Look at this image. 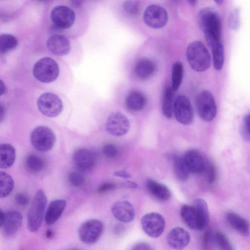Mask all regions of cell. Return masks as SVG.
<instances>
[{"instance_id": "obj_1", "label": "cell", "mask_w": 250, "mask_h": 250, "mask_svg": "<svg viewBox=\"0 0 250 250\" xmlns=\"http://www.w3.org/2000/svg\"><path fill=\"white\" fill-rule=\"evenodd\" d=\"M198 21L206 40L210 47L221 42V20L217 12L210 7L204 8L199 12Z\"/></svg>"}, {"instance_id": "obj_2", "label": "cell", "mask_w": 250, "mask_h": 250, "mask_svg": "<svg viewBox=\"0 0 250 250\" xmlns=\"http://www.w3.org/2000/svg\"><path fill=\"white\" fill-rule=\"evenodd\" d=\"M186 57L191 68L197 72H204L210 66V54L204 44L199 41L190 43L186 50Z\"/></svg>"}, {"instance_id": "obj_3", "label": "cell", "mask_w": 250, "mask_h": 250, "mask_svg": "<svg viewBox=\"0 0 250 250\" xmlns=\"http://www.w3.org/2000/svg\"><path fill=\"white\" fill-rule=\"evenodd\" d=\"M47 201L44 191L39 189L33 198L27 213V227L30 231L36 232L40 228L45 215Z\"/></svg>"}, {"instance_id": "obj_4", "label": "cell", "mask_w": 250, "mask_h": 250, "mask_svg": "<svg viewBox=\"0 0 250 250\" xmlns=\"http://www.w3.org/2000/svg\"><path fill=\"white\" fill-rule=\"evenodd\" d=\"M59 67L57 62L52 58L45 57L39 60L33 68L34 77L43 83L54 81L59 74Z\"/></svg>"}, {"instance_id": "obj_5", "label": "cell", "mask_w": 250, "mask_h": 250, "mask_svg": "<svg viewBox=\"0 0 250 250\" xmlns=\"http://www.w3.org/2000/svg\"><path fill=\"white\" fill-rule=\"evenodd\" d=\"M30 141L34 147L41 152H46L53 147L56 136L49 127L40 125L35 128L30 135Z\"/></svg>"}, {"instance_id": "obj_6", "label": "cell", "mask_w": 250, "mask_h": 250, "mask_svg": "<svg viewBox=\"0 0 250 250\" xmlns=\"http://www.w3.org/2000/svg\"><path fill=\"white\" fill-rule=\"evenodd\" d=\"M195 104L197 113L202 120L210 122L215 118L217 106L210 92L205 90L200 92L196 97Z\"/></svg>"}, {"instance_id": "obj_7", "label": "cell", "mask_w": 250, "mask_h": 250, "mask_svg": "<svg viewBox=\"0 0 250 250\" xmlns=\"http://www.w3.org/2000/svg\"><path fill=\"white\" fill-rule=\"evenodd\" d=\"M39 110L44 116L55 117L58 116L63 109V104L59 96L51 92L41 94L37 100Z\"/></svg>"}, {"instance_id": "obj_8", "label": "cell", "mask_w": 250, "mask_h": 250, "mask_svg": "<svg viewBox=\"0 0 250 250\" xmlns=\"http://www.w3.org/2000/svg\"><path fill=\"white\" fill-rule=\"evenodd\" d=\"M104 229L103 223L96 219H88L80 226L78 235L80 240L86 244L96 242L102 235Z\"/></svg>"}, {"instance_id": "obj_9", "label": "cell", "mask_w": 250, "mask_h": 250, "mask_svg": "<svg viewBox=\"0 0 250 250\" xmlns=\"http://www.w3.org/2000/svg\"><path fill=\"white\" fill-rule=\"evenodd\" d=\"M180 215L187 226L193 230H202L207 227L209 222V219L194 206H182L180 209Z\"/></svg>"}, {"instance_id": "obj_10", "label": "cell", "mask_w": 250, "mask_h": 250, "mask_svg": "<svg viewBox=\"0 0 250 250\" xmlns=\"http://www.w3.org/2000/svg\"><path fill=\"white\" fill-rule=\"evenodd\" d=\"M144 231L152 238L159 237L164 232L166 222L164 217L157 212H149L144 215L141 220Z\"/></svg>"}, {"instance_id": "obj_11", "label": "cell", "mask_w": 250, "mask_h": 250, "mask_svg": "<svg viewBox=\"0 0 250 250\" xmlns=\"http://www.w3.org/2000/svg\"><path fill=\"white\" fill-rule=\"evenodd\" d=\"M173 112L176 120L184 125H189L193 120V111L189 99L184 95L178 96L175 99Z\"/></svg>"}, {"instance_id": "obj_12", "label": "cell", "mask_w": 250, "mask_h": 250, "mask_svg": "<svg viewBox=\"0 0 250 250\" xmlns=\"http://www.w3.org/2000/svg\"><path fill=\"white\" fill-rule=\"evenodd\" d=\"M143 19L145 23L149 27L158 29L166 25L168 16L167 11L163 7L152 4L146 9Z\"/></svg>"}, {"instance_id": "obj_13", "label": "cell", "mask_w": 250, "mask_h": 250, "mask_svg": "<svg viewBox=\"0 0 250 250\" xmlns=\"http://www.w3.org/2000/svg\"><path fill=\"white\" fill-rule=\"evenodd\" d=\"M50 18L56 28L66 29L74 23L75 13L70 8L64 5L55 6L51 11Z\"/></svg>"}, {"instance_id": "obj_14", "label": "cell", "mask_w": 250, "mask_h": 250, "mask_svg": "<svg viewBox=\"0 0 250 250\" xmlns=\"http://www.w3.org/2000/svg\"><path fill=\"white\" fill-rule=\"evenodd\" d=\"M107 132L112 136L119 137L126 134L130 128L128 118L121 112L112 113L105 123Z\"/></svg>"}, {"instance_id": "obj_15", "label": "cell", "mask_w": 250, "mask_h": 250, "mask_svg": "<svg viewBox=\"0 0 250 250\" xmlns=\"http://www.w3.org/2000/svg\"><path fill=\"white\" fill-rule=\"evenodd\" d=\"M22 220V214L19 211L4 212L0 210V227L2 233L6 236H11L16 233L21 226Z\"/></svg>"}, {"instance_id": "obj_16", "label": "cell", "mask_w": 250, "mask_h": 250, "mask_svg": "<svg viewBox=\"0 0 250 250\" xmlns=\"http://www.w3.org/2000/svg\"><path fill=\"white\" fill-rule=\"evenodd\" d=\"M72 160L80 171L87 172L93 168L96 162V155L90 149L79 148L74 152Z\"/></svg>"}, {"instance_id": "obj_17", "label": "cell", "mask_w": 250, "mask_h": 250, "mask_svg": "<svg viewBox=\"0 0 250 250\" xmlns=\"http://www.w3.org/2000/svg\"><path fill=\"white\" fill-rule=\"evenodd\" d=\"M167 239L168 245L172 249L183 250L189 244L190 236L189 233L184 229L175 227L169 231Z\"/></svg>"}, {"instance_id": "obj_18", "label": "cell", "mask_w": 250, "mask_h": 250, "mask_svg": "<svg viewBox=\"0 0 250 250\" xmlns=\"http://www.w3.org/2000/svg\"><path fill=\"white\" fill-rule=\"evenodd\" d=\"M111 212L116 219L123 223L132 222L135 215L133 206L127 201H119L114 203Z\"/></svg>"}, {"instance_id": "obj_19", "label": "cell", "mask_w": 250, "mask_h": 250, "mask_svg": "<svg viewBox=\"0 0 250 250\" xmlns=\"http://www.w3.org/2000/svg\"><path fill=\"white\" fill-rule=\"evenodd\" d=\"M183 157L190 172L199 174L204 171L206 163L199 151L195 149H189Z\"/></svg>"}, {"instance_id": "obj_20", "label": "cell", "mask_w": 250, "mask_h": 250, "mask_svg": "<svg viewBox=\"0 0 250 250\" xmlns=\"http://www.w3.org/2000/svg\"><path fill=\"white\" fill-rule=\"evenodd\" d=\"M48 50L56 55L67 54L70 50V43L68 39L61 35L55 34L50 36L46 41Z\"/></svg>"}, {"instance_id": "obj_21", "label": "cell", "mask_w": 250, "mask_h": 250, "mask_svg": "<svg viewBox=\"0 0 250 250\" xmlns=\"http://www.w3.org/2000/svg\"><path fill=\"white\" fill-rule=\"evenodd\" d=\"M66 201L62 199L52 201L48 205L44 215L46 224H54L61 217L66 207Z\"/></svg>"}, {"instance_id": "obj_22", "label": "cell", "mask_w": 250, "mask_h": 250, "mask_svg": "<svg viewBox=\"0 0 250 250\" xmlns=\"http://www.w3.org/2000/svg\"><path fill=\"white\" fill-rule=\"evenodd\" d=\"M226 218L229 225L236 231L243 236L250 233V225L243 217L234 212H229Z\"/></svg>"}, {"instance_id": "obj_23", "label": "cell", "mask_w": 250, "mask_h": 250, "mask_svg": "<svg viewBox=\"0 0 250 250\" xmlns=\"http://www.w3.org/2000/svg\"><path fill=\"white\" fill-rule=\"evenodd\" d=\"M146 186L148 191L159 200L166 201L171 197V192L169 188L166 185L155 180L147 179Z\"/></svg>"}, {"instance_id": "obj_24", "label": "cell", "mask_w": 250, "mask_h": 250, "mask_svg": "<svg viewBox=\"0 0 250 250\" xmlns=\"http://www.w3.org/2000/svg\"><path fill=\"white\" fill-rule=\"evenodd\" d=\"M125 103L127 108L130 111H140L145 108L146 99L141 92L132 91L126 95Z\"/></svg>"}, {"instance_id": "obj_25", "label": "cell", "mask_w": 250, "mask_h": 250, "mask_svg": "<svg viewBox=\"0 0 250 250\" xmlns=\"http://www.w3.org/2000/svg\"><path fill=\"white\" fill-rule=\"evenodd\" d=\"M156 66L154 62L149 59H142L134 66V73L140 79L146 80L154 73Z\"/></svg>"}, {"instance_id": "obj_26", "label": "cell", "mask_w": 250, "mask_h": 250, "mask_svg": "<svg viewBox=\"0 0 250 250\" xmlns=\"http://www.w3.org/2000/svg\"><path fill=\"white\" fill-rule=\"evenodd\" d=\"M16 158V151L13 146L9 144H2L0 146V167L2 169L10 167Z\"/></svg>"}, {"instance_id": "obj_27", "label": "cell", "mask_w": 250, "mask_h": 250, "mask_svg": "<svg viewBox=\"0 0 250 250\" xmlns=\"http://www.w3.org/2000/svg\"><path fill=\"white\" fill-rule=\"evenodd\" d=\"M173 167L176 177L181 181H187L189 176V171L183 157L175 155L172 157Z\"/></svg>"}, {"instance_id": "obj_28", "label": "cell", "mask_w": 250, "mask_h": 250, "mask_svg": "<svg viewBox=\"0 0 250 250\" xmlns=\"http://www.w3.org/2000/svg\"><path fill=\"white\" fill-rule=\"evenodd\" d=\"M174 92L171 86L169 85H166L164 90L162 112L164 116L167 119H171L172 116Z\"/></svg>"}, {"instance_id": "obj_29", "label": "cell", "mask_w": 250, "mask_h": 250, "mask_svg": "<svg viewBox=\"0 0 250 250\" xmlns=\"http://www.w3.org/2000/svg\"><path fill=\"white\" fill-rule=\"evenodd\" d=\"M25 167L31 173H38L44 168L45 164L41 157L34 154L28 155L25 160Z\"/></svg>"}, {"instance_id": "obj_30", "label": "cell", "mask_w": 250, "mask_h": 250, "mask_svg": "<svg viewBox=\"0 0 250 250\" xmlns=\"http://www.w3.org/2000/svg\"><path fill=\"white\" fill-rule=\"evenodd\" d=\"M14 181L12 177L5 171L0 172V197L5 198L12 191L14 188Z\"/></svg>"}, {"instance_id": "obj_31", "label": "cell", "mask_w": 250, "mask_h": 250, "mask_svg": "<svg viewBox=\"0 0 250 250\" xmlns=\"http://www.w3.org/2000/svg\"><path fill=\"white\" fill-rule=\"evenodd\" d=\"M184 74V67L181 62H176L172 67L171 87L174 91H177L182 82Z\"/></svg>"}, {"instance_id": "obj_32", "label": "cell", "mask_w": 250, "mask_h": 250, "mask_svg": "<svg viewBox=\"0 0 250 250\" xmlns=\"http://www.w3.org/2000/svg\"><path fill=\"white\" fill-rule=\"evenodd\" d=\"M211 48L214 67L217 70H220L224 61V47L222 42L215 43Z\"/></svg>"}, {"instance_id": "obj_33", "label": "cell", "mask_w": 250, "mask_h": 250, "mask_svg": "<svg viewBox=\"0 0 250 250\" xmlns=\"http://www.w3.org/2000/svg\"><path fill=\"white\" fill-rule=\"evenodd\" d=\"M18 44L17 38L12 35L2 34L0 36V52L6 53L15 49Z\"/></svg>"}, {"instance_id": "obj_34", "label": "cell", "mask_w": 250, "mask_h": 250, "mask_svg": "<svg viewBox=\"0 0 250 250\" xmlns=\"http://www.w3.org/2000/svg\"><path fill=\"white\" fill-rule=\"evenodd\" d=\"M214 243L219 250H234L229 238L221 231L214 233Z\"/></svg>"}, {"instance_id": "obj_35", "label": "cell", "mask_w": 250, "mask_h": 250, "mask_svg": "<svg viewBox=\"0 0 250 250\" xmlns=\"http://www.w3.org/2000/svg\"><path fill=\"white\" fill-rule=\"evenodd\" d=\"M123 8L126 15L135 16L137 15L139 12L140 4L136 0H126L124 2Z\"/></svg>"}, {"instance_id": "obj_36", "label": "cell", "mask_w": 250, "mask_h": 250, "mask_svg": "<svg viewBox=\"0 0 250 250\" xmlns=\"http://www.w3.org/2000/svg\"><path fill=\"white\" fill-rule=\"evenodd\" d=\"M68 181L71 185L80 187L84 184L85 179L82 174L78 172H72L68 176Z\"/></svg>"}, {"instance_id": "obj_37", "label": "cell", "mask_w": 250, "mask_h": 250, "mask_svg": "<svg viewBox=\"0 0 250 250\" xmlns=\"http://www.w3.org/2000/svg\"><path fill=\"white\" fill-rule=\"evenodd\" d=\"M208 182L213 184L216 180L217 173L214 165L211 163H206L204 171Z\"/></svg>"}, {"instance_id": "obj_38", "label": "cell", "mask_w": 250, "mask_h": 250, "mask_svg": "<svg viewBox=\"0 0 250 250\" xmlns=\"http://www.w3.org/2000/svg\"><path fill=\"white\" fill-rule=\"evenodd\" d=\"M104 155L107 158H113L117 156L118 151L117 147L112 144L104 145L102 150Z\"/></svg>"}, {"instance_id": "obj_39", "label": "cell", "mask_w": 250, "mask_h": 250, "mask_svg": "<svg viewBox=\"0 0 250 250\" xmlns=\"http://www.w3.org/2000/svg\"><path fill=\"white\" fill-rule=\"evenodd\" d=\"M229 21L230 28L236 29L238 27L239 24V11L237 8L234 9L231 13Z\"/></svg>"}, {"instance_id": "obj_40", "label": "cell", "mask_w": 250, "mask_h": 250, "mask_svg": "<svg viewBox=\"0 0 250 250\" xmlns=\"http://www.w3.org/2000/svg\"><path fill=\"white\" fill-rule=\"evenodd\" d=\"M214 235L211 231L208 230L206 231L203 237V246L205 249H208L210 245L214 242Z\"/></svg>"}, {"instance_id": "obj_41", "label": "cell", "mask_w": 250, "mask_h": 250, "mask_svg": "<svg viewBox=\"0 0 250 250\" xmlns=\"http://www.w3.org/2000/svg\"><path fill=\"white\" fill-rule=\"evenodd\" d=\"M15 201L17 204L21 206H25L29 203L28 197L23 193H18L15 196Z\"/></svg>"}, {"instance_id": "obj_42", "label": "cell", "mask_w": 250, "mask_h": 250, "mask_svg": "<svg viewBox=\"0 0 250 250\" xmlns=\"http://www.w3.org/2000/svg\"><path fill=\"white\" fill-rule=\"evenodd\" d=\"M116 185L113 182H105L101 185L98 188L99 193H103L112 190L115 188Z\"/></svg>"}, {"instance_id": "obj_43", "label": "cell", "mask_w": 250, "mask_h": 250, "mask_svg": "<svg viewBox=\"0 0 250 250\" xmlns=\"http://www.w3.org/2000/svg\"><path fill=\"white\" fill-rule=\"evenodd\" d=\"M131 250H153V249L149 244L141 242L136 244Z\"/></svg>"}, {"instance_id": "obj_44", "label": "cell", "mask_w": 250, "mask_h": 250, "mask_svg": "<svg viewBox=\"0 0 250 250\" xmlns=\"http://www.w3.org/2000/svg\"><path fill=\"white\" fill-rule=\"evenodd\" d=\"M244 127L246 134L250 137V113L245 117L244 120Z\"/></svg>"}, {"instance_id": "obj_45", "label": "cell", "mask_w": 250, "mask_h": 250, "mask_svg": "<svg viewBox=\"0 0 250 250\" xmlns=\"http://www.w3.org/2000/svg\"><path fill=\"white\" fill-rule=\"evenodd\" d=\"M113 175L117 177L125 178H129L131 177V175L125 170L116 171L114 172Z\"/></svg>"}, {"instance_id": "obj_46", "label": "cell", "mask_w": 250, "mask_h": 250, "mask_svg": "<svg viewBox=\"0 0 250 250\" xmlns=\"http://www.w3.org/2000/svg\"><path fill=\"white\" fill-rule=\"evenodd\" d=\"M123 185L125 187L130 188H136L138 187V185L136 183L129 181L125 182Z\"/></svg>"}, {"instance_id": "obj_47", "label": "cell", "mask_w": 250, "mask_h": 250, "mask_svg": "<svg viewBox=\"0 0 250 250\" xmlns=\"http://www.w3.org/2000/svg\"><path fill=\"white\" fill-rule=\"evenodd\" d=\"M5 112V109L4 106L1 103L0 104V120L1 122L3 119Z\"/></svg>"}, {"instance_id": "obj_48", "label": "cell", "mask_w": 250, "mask_h": 250, "mask_svg": "<svg viewBox=\"0 0 250 250\" xmlns=\"http://www.w3.org/2000/svg\"><path fill=\"white\" fill-rule=\"evenodd\" d=\"M0 89H1V95L5 94L7 93V88L3 81L0 80Z\"/></svg>"}, {"instance_id": "obj_49", "label": "cell", "mask_w": 250, "mask_h": 250, "mask_svg": "<svg viewBox=\"0 0 250 250\" xmlns=\"http://www.w3.org/2000/svg\"><path fill=\"white\" fill-rule=\"evenodd\" d=\"M53 231L51 229H48L46 230L45 233V237L47 239L52 238L53 236Z\"/></svg>"}, {"instance_id": "obj_50", "label": "cell", "mask_w": 250, "mask_h": 250, "mask_svg": "<svg viewBox=\"0 0 250 250\" xmlns=\"http://www.w3.org/2000/svg\"><path fill=\"white\" fill-rule=\"evenodd\" d=\"M188 2L190 5L194 6L196 4L197 1L196 0H188Z\"/></svg>"}, {"instance_id": "obj_51", "label": "cell", "mask_w": 250, "mask_h": 250, "mask_svg": "<svg viewBox=\"0 0 250 250\" xmlns=\"http://www.w3.org/2000/svg\"><path fill=\"white\" fill-rule=\"evenodd\" d=\"M215 2H217L218 4H220L222 2H223V0H217V1H216Z\"/></svg>"}, {"instance_id": "obj_52", "label": "cell", "mask_w": 250, "mask_h": 250, "mask_svg": "<svg viewBox=\"0 0 250 250\" xmlns=\"http://www.w3.org/2000/svg\"><path fill=\"white\" fill-rule=\"evenodd\" d=\"M76 250V249H70V250Z\"/></svg>"}, {"instance_id": "obj_53", "label": "cell", "mask_w": 250, "mask_h": 250, "mask_svg": "<svg viewBox=\"0 0 250 250\" xmlns=\"http://www.w3.org/2000/svg\"></svg>"}]
</instances>
